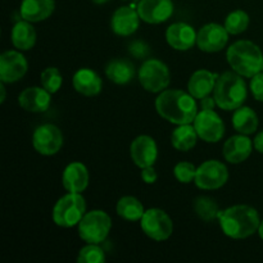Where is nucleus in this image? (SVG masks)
Returning a JSON list of instances; mask_svg holds the SVG:
<instances>
[{"label":"nucleus","instance_id":"nucleus-1","mask_svg":"<svg viewBox=\"0 0 263 263\" xmlns=\"http://www.w3.org/2000/svg\"><path fill=\"white\" fill-rule=\"evenodd\" d=\"M157 113L172 125H187L194 122L198 115L195 98L190 92L168 89L159 92L156 99Z\"/></svg>","mask_w":263,"mask_h":263},{"label":"nucleus","instance_id":"nucleus-2","mask_svg":"<svg viewBox=\"0 0 263 263\" xmlns=\"http://www.w3.org/2000/svg\"><path fill=\"white\" fill-rule=\"evenodd\" d=\"M220 228L231 239H247L258 231L261 218L256 208L247 204H236L221 211Z\"/></svg>","mask_w":263,"mask_h":263},{"label":"nucleus","instance_id":"nucleus-3","mask_svg":"<svg viewBox=\"0 0 263 263\" xmlns=\"http://www.w3.org/2000/svg\"><path fill=\"white\" fill-rule=\"evenodd\" d=\"M226 61L236 73L252 79L262 71L263 54L253 41L238 40L226 51Z\"/></svg>","mask_w":263,"mask_h":263},{"label":"nucleus","instance_id":"nucleus-4","mask_svg":"<svg viewBox=\"0 0 263 263\" xmlns=\"http://www.w3.org/2000/svg\"><path fill=\"white\" fill-rule=\"evenodd\" d=\"M248 97L247 84L243 76L234 72H223L216 81L213 98L222 110H235L240 108Z\"/></svg>","mask_w":263,"mask_h":263},{"label":"nucleus","instance_id":"nucleus-5","mask_svg":"<svg viewBox=\"0 0 263 263\" xmlns=\"http://www.w3.org/2000/svg\"><path fill=\"white\" fill-rule=\"evenodd\" d=\"M86 213V202L81 193H68L59 198L51 212L54 223L62 229L79 225Z\"/></svg>","mask_w":263,"mask_h":263},{"label":"nucleus","instance_id":"nucleus-6","mask_svg":"<svg viewBox=\"0 0 263 263\" xmlns=\"http://www.w3.org/2000/svg\"><path fill=\"white\" fill-rule=\"evenodd\" d=\"M79 236L89 244H100L107 239L112 229L109 215L102 210L85 213L79 225Z\"/></svg>","mask_w":263,"mask_h":263},{"label":"nucleus","instance_id":"nucleus-7","mask_svg":"<svg viewBox=\"0 0 263 263\" xmlns=\"http://www.w3.org/2000/svg\"><path fill=\"white\" fill-rule=\"evenodd\" d=\"M139 81L144 90L158 94L168 87L171 73L166 63L157 58H149L144 61L139 69Z\"/></svg>","mask_w":263,"mask_h":263},{"label":"nucleus","instance_id":"nucleus-8","mask_svg":"<svg viewBox=\"0 0 263 263\" xmlns=\"http://www.w3.org/2000/svg\"><path fill=\"white\" fill-rule=\"evenodd\" d=\"M140 228L148 238L156 241L167 240L174 233L171 217L161 208L146 210L140 220Z\"/></svg>","mask_w":263,"mask_h":263},{"label":"nucleus","instance_id":"nucleus-9","mask_svg":"<svg viewBox=\"0 0 263 263\" xmlns=\"http://www.w3.org/2000/svg\"><path fill=\"white\" fill-rule=\"evenodd\" d=\"M229 180V170L222 162L210 159L197 168L194 182L202 190H217Z\"/></svg>","mask_w":263,"mask_h":263},{"label":"nucleus","instance_id":"nucleus-10","mask_svg":"<svg viewBox=\"0 0 263 263\" xmlns=\"http://www.w3.org/2000/svg\"><path fill=\"white\" fill-rule=\"evenodd\" d=\"M32 145L41 156H54L63 146V134L58 126L44 123L33 131Z\"/></svg>","mask_w":263,"mask_h":263},{"label":"nucleus","instance_id":"nucleus-11","mask_svg":"<svg viewBox=\"0 0 263 263\" xmlns=\"http://www.w3.org/2000/svg\"><path fill=\"white\" fill-rule=\"evenodd\" d=\"M193 125L199 139L205 143H218L225 135V123L213 109H202L198 112Z\"/></svg>","mask_w":263,"mask_h":263},{"label":"nucleus","instance_id":"nucleus-12","mask_svg":"<svg viewBox=\"0 0 263 263\" xmlns=\"http://www.w3.org/2000/svg\"><path fill=\"white\" fill-rule=\"evenodd\" d=\"M28 63L25 55L17 50H7L0 55V81L14 84L27 73Z\"/></svg>","mask_w":263,"mask_h":263},{"label":"nucleus","instance_id":"nucleus-13","mask_svg":"<svg viewBox=\"0 0 263 263\" xmlns=\"http://www.w3.org/2000/svg\"><path fill=\"white\" fill-rule=\"evenodd\" d=\"M228 30L220 23H208L198 31L197 46L204 53L221 51L229 41Z\"/></svg>","mask_w":263,"mask_h":263},{"label":"nucleus","instance_id":"nucleus-14","mask_svg":"<svg viewBox=\"0 0 263 263\" xmlns=\"http://www.w3.org/2000/svg\"><path fill=\"white\" fill-rule=\"evenodd\" d=\"M172 0H140L138 4V13L141 21L151 25H159L174 14Z\"/></svg>","mask_w":263,"mask_h":263},{"label":"nucleus","instance_id":"nucleus-15","mask_svg":"<svg viewBox=\"0 0 263 263\" xmlns=\"http://www.w3.org/2000/svg\"><path fill=\"white\" fill-rule=\"evenodd\" d=\"M130 157L139 168L154 166L158 158V146L156 140L149 135H140L130 145Z\"/></svg>","mask_w":263,"mask_h":263},{"label":"nucleus","instance_id":"nucleus-16","mask_svg":"<svg viewBox=\"0 0 263 263\" xmlns=\"http://www.w3.org/2000/svg\"><path fill=\"white\" fill-rule=\"evenodd\" d=\"M253 148V141L248 138V135L239 134V135L231 136L225 141L222 156L229 163L239 164L251 157Z\"/></svg>","mask_w":263,"mask_h":263},{"label":"nucleus","instance_id":"nucleus-17","mask_svg":"<svg viewBox=\"0 0 263 263\" xmlns=\"http://www.w3.org/2000/svg\"><path fill=\"white\" fill-rule=\"evenodd\" d=\"M198 32L185 22L172 23L166 30V40L175 50H190L197 44Z\"/></svg>","mask_w":263,"mask_h":263},{"label":"nucleus","instance_id":"nucleus-18","mask_svg":"<svg viewBox=\"0 0 263 263\" xmlns=\"http://www.w3.org/2000/svg\"><path fill=\"white\" fill-rule=\"evenodd\" d=\"M51 94L44 87L31 86L23 90L18 97V104L26 112L43 113L50 107Z\"/></svg>","mask_w":263,"mask_h":263},{"label":"nucleus","instance_id":"nucleus-19","mask_svg":"<svg viewBox=\"0 0 263 263\" xmlns=\"http://www.w3.org/2000/svg\"><path fill=\"white\" fill-rule=\"evenodd\" d=\"M140 15L131 7H121L110 18V28L118 36H131L140 26Z\"/></svg>","mask_w":263,"mask_h":263},{"label":"nucleus","instance_id":"nucleus-20","mask_svg":"<svg viewBox=\"0 0 263 263\" xmlns=\"http://www.w3.org/2000/svg\"><path fill=\"white\" fill-rule=\"evenodd\" d=\"M89 171L81 162L67 164L62 175V185L68 193H82L89 186Z\"/></svg>","mask_w":263,"mask_h":263},{"label":"nucleus","instance_id":"nucleus-21","mask_svg":"<svg viewBox=\"0 0 263 263\" xmlns=\"http://www.w3.org/2000/svg\"><path fill=\"white\" fill-rule=\"evenodd\" d=\"M72 85L79 94L84 97H95L103 89V81L99 74L90 68H80L72 79Z\"/></svg>","mask_w":263,"mask_h":263},{"label":"nucleus","instance_id":"nucleus-22","mask_svg":"<svg viewBox=\"0 0 263 263\" xmlns=\"http://www.w3.org/2000/svg\"><path fill=\"white\" fill-rule=\"evenodd\" d=\"M55 9L54 0H22L21 3V17L31 23L45 21L53 14Z\"/></svg>","mask_w":263,"mask_h":263},{"label":"nucleus","instance_id":"nucleus-23","mask_svg":"<svg viewBox=\"0 0 263 263\" xmlns=\"http://www.w3.org/2000/svg\"><path fill=\"white\" fill-rule=\"evenodd\" d=\"M218 74L208 71V69H198L190 76L187 82V90L195 99H203L208 97L215 90L216 81Z\"/></svg>","mask_w":263,"mask_h":263},{"label":"nucleus","instance_id":"nucleus-24","mask_svg":"<svg viewBox=\"0 0 263 263\" xmlns=\"http://www.w3.org/2000/svg\"><path fill=\"white\" fill-rule=\"evenodd\" d=\"M10 40L13 46L21 51L30 50L36 44V31L32 23L23 20L15 23L12 28Z\"/></svg>","mask_w":263,"mask_h":263},{"label":"nucleus","instance_id":"nucleus-25","mask_svg":"<svg viewBox=\"0 0 263 263\" xmlns=\"http://www.w3.org/2000/svg\"><path fill=\"white\" fill-rule=\"evenodd\" d=\"M105 74L115 84L126 85L133 81L135 76V67L127 59H112L105 66Z\"/></svg>","mask_w":263,"mask_h":263},{"label":"nucleus","instance_id":"nucleus-26","mask_svg":"<svg viewBox=\"0 0 263 263\" xmlns=\"http://www.w3.org/2000/svg\"><path fill=\"white\" fill-rule=\"evenodd\" d=\"M258 116L251 107L241 105L240 108L234 110L233 127L239 134H244V135L254 134L258 128Z\"/></svg>","mask_w":263,"mask_h":263},{"label":"nucleus","instance_id":"nucleus-27","mask_svg":"<svg viewBox=\"0 0 263 263\" xmlns=\"http://www.w3.org/2000/svg\"><path fill=\"white\" fill-rule=\"evenodd\" d=\"M198 134L194 125H179L171 134V144L176 151L189 152L197 145Z\"/></svg>","mask_w":263,"mask_h":263},{"label":"nucleus","instance_id":"nucleus-28","mask_svg":"<svg viewBox=\"0 0 263 263\" xmlns=\"http://www.w3.org/2000/svg\"><path fill=\"white\" fill-rule=\"evenodd\" d=\"M116 212L123 220L130 221V222H136V221L141 220L145 210H144L143 203L138 198L126 195V197L120 198V200L117 202Z\"/></svg>","mask_w":263,"mask_h":263},{"label":"nucleus","instance_id":"nucleus-29","mask_svg":"<svg viewBox=\"0 0 263 263\" xmlns=\"http://www.w3.org/2000/svg\"><path fill=\"white\" fill-rule=\"evenodd\" d=\"M194 211L203 221L212 222L220 217V208L215 199L210 197H199L194 200Z\"/></svg>","mask_w":263,"mask_h":263},{"label":"nucleus","instance_id":"nucleus-30","mask_svg":"<svg viewBox=\"0 0 263 263\" xmlns=\"http://www.w3.org/2000/svg\"><path fill=\"white\" fill-rule=\"evenodd\" d=\"M223 26L230 35H240L249 26L248 13L241 9L234 10L226 17Z\"/></svg>","mask_w":263,"mask_h":263},{"label":"nucleus","instance_id":"nucleus-31","mask_svg":"<svg viewBox=\"0 0 263 263\" xmlns=\"http://www.w3.org/2000/svg\"><path fill=\"white\" fill-rule=\"evenodd\" d=\"M41 86L48 90L50 94H55L59 91L63 84V77H62L61 71L55 67H48L41 72L40 76Z\"/></svg>","mask_w":263,"mask_h":263},{"label":"nucleus","instance_id":"nucleus-32","mask_svg":"<svg viewBox=\"0 0 263 263\" xmlns=\"http://www.w3.org/2000/svg\"><path fill=\"white\" fill-rule=\"evenodd\" d=\"M79 263H104L105 253L103 248H100L99 244H89L82 247L77 256Z\"/></svg>","mask_w":263,"mask_h":263},{"label":"nucleus","instance_id":"nucleus-33","mask_svg":"<svg viewBox=\"0 0 263 263\" xmlns=\"http://www.w3.org/2000/svg\"><path fill=\"white\" fill-rule=\"evenodd\" d=\"M197 168L198 167H195L190 162H179L174 167V175L179 182H181V184H189V182L194 181L195 175H197Z\"/></svg>","mask_w":263,"mask_h":263},{"label":"nucleus","instance_id":"nucleus-34","mask_svg":"<svg viewBox=\"0 0 263 263\" xmlns=\"http://www.w3.org/2000/svg\"><path fill=\"white\" fill-rule=\"evenodd\" d=\"M128 51H130L131 55L135 57V58L143 59L149 55L151 49H149V45L146 43H144V41L141 40H136L133 41V43L128 45Z\"/></svg>","mask_w":263,"mask_h":263},{"label":"nucleus","instance_id":"nucleus-35","mask_svg":"<svg viewBox=\"0 0 263 263\" xmlns=\"http://www.w3.org/2000/svg\"><path fill=\"white\" fill-rule=\"evenodd\" d=\"M251 91L253 94L254 99L258 102H263V72L254 74L251 79Z\"/></svg>","mask_w":263,"mask_h":263},{"label":"nucleus","instance_id":"nucleus-36","mask_svg":"<svg viewBox=\"0 0 263 263\" xmlns=\"http://www.w3.org/2000/svg\"><path fill=\"white\" fill-rule=\"evenodd\" d=\"M141 180H143L145 184H154V182L157 181V179H158V175H157V171L154 170L153 166H148V167H144V168H141Z\"/></svg>","mask_w":263,"mask_h":263},{"label":"nucleus","instance_id":"nucleus-37","mask_svg":"<svg viewBox=\"0 0 263 263\" xmlns=\"http://www.w3.org/2000/svg\"><path fill=\"white\" fill-rule=\"evenodd\" d=\"M200 105H202V109H213L217 104H216L215 98H211L208 95V97L200 99Z\"/></svg>","mask_w":263,"mask_h":263},{"label":"nucleus","instance_id":"nucleus-38","mask_svg":"<svg viewBox=\"0 0 263 263\" xmlns=\"http://www.w3.org/2000/svg\"><path fill=\"white\" fill-rule=\"evenodd\" d=\"M253 146L258 153L263 154V130L259 131L256 138L253 139Z\"/></svg>","mask_w":263,"mask_h":263},{"label":"nucleus","instance_id":"nucleus-39","mask_svg":"<svg viewBox=\"0 0 263 263\" xmlns=\"http://www.w3.org/2000/svg\"><path fill=\"white\" fill-rule=\"evenodd\" d=\"M4 85V82L0 81V92H2V95H0V103H2V104L5 102V97H7V91H5Z\"/></svg>","mask_w":263,"mask_h":263},{"label":"nucleus","instance_id":"nucleus-40","mask_svg":"<svg viewBox=\"0 0 263 263\" xmlns=\"http://www.w3.org/2000/svg\"><path fill=\"white\" fill-rule=\"evenodd\" d=\"M257 233H258L259 238L263 240V221H261V223H259V228H258V231H257Z\"/></svg>","mask_w":263,"mask_h":263},{"label":"nucleus","instance_id":"nucleus-41","mask_svg":"<svg viewBox=\"0 0 263 263\" xmlns=\"http://www.w3.org/2000/svg\"><path fill=\"white\" fill-rule=\"evenodd\" d=\"M92 3H95V4H105V3H108L109 0H91Z\"/></svg>","mask_w":263,"mask_h":263},{"label":"nucleus","instance_id":"nucleus-42","mask_svg":"<svg viewBox=\"0 0 263 263\" xmlns=\"http://www.w3.org/2000/svg\"><path fill=\"white\" fill-rule=\"evenodd\" d=\"M262 72H263V64H262Z\"/></svg>","mask_w":263,"mask_h":263}]
</instances>
